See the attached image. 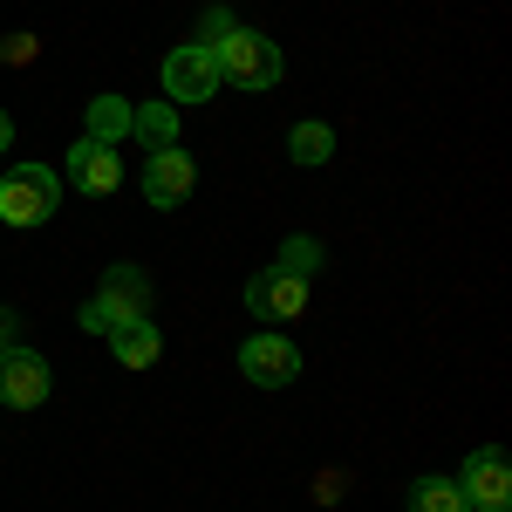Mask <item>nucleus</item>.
I'll return each mask as SVG.
<instances>
[{"mask_svg":"<svg viewBox=\"0 0 512 512\" xmlns=\"http://www.w3.org/2000/svg\"><path fill=\"white\" fill-rule=\"evenodd\" d=\"M55 198H62V178L55 171L14 164L0 178V226H41V219H55Z\"/></svg>","mask_w":512,"mask_h":512,"instance_id":"nucleus-3","label":"nucleus"},{"mask_svg":"<svg viewBox=\"0 0 512 512\" xmlns=\"http://www.w3.org/2000/svg\"><path fill=\"white\" fill-rule=\"evenodd\" d=\"M287 158L294 164H328L335 158V130H328V123H294V130H287Z\"/></svg>","mask_w":512,"mask_h":512,"instance_id":"nucleus-14","label":"nucleus"},{"mask_svg":"<svg viewBox=\"0 0 512 512\" xmlns=\"http://www.w3.org/2000/svg\"><path fill=\"white\" fill-rule=\"evenodd\" d=\"M7 144H14V123H7V110H0V151H7Z\"/></svg>","mask_w":512,"mask_h":512,"instance_id":"nucleus-21","label":"nucleus"},{"mask_svg":"<svg viewBox=\"0 0 512 512\" xmlns=\"http://www.w3.org/2000/svg\"><path fill=\"white\" fill-rule=\"evenodd\" d=\"M35 55H41V41H35V35H7V41H0V62H7V69H28Z\"/></svg>","mask_w":512,"mask_h":512,"instance_id":"nucleus-18","label":"nucleus"},{"mask_svg":"<svg viewBox=\"0 0 512 512\" xmlns=\"http://www.w3.org/2000/svg\"><path fill=\"white\" fill-rule=\"evenodd\" d=\"M212 62H219V82H233V89H274L280 82V48L260 28H233L212 48Z\"/></svg>","mask_w":512,"mask_h":512,"instance_id":"nucleus-1","label":"nucleus"},{"mask_svg":"<svg viewBox=\"0 0 512 512\" xmlns=\"http://www.w3.org/2000/svg\"><path fill=\"white\" fill-rule=\"evenodd\" d=\"M0 349H14V315L0 308Z\"/></svg>","mask_w":512,"mask_h":512,"instance_id":"nucleus-20","label":"nucleus"},{"mask_svg":"<svg viewBox=\"0 0 512 512\" xmlns=\"http://www.w3.org/2000/svg\"><path fill=\"white\" fill-rule=\"evenodd\" d=\"M130 137H137L144 151H171V144H178V110H171V103H144V110H130Z\"/></svg>","mask_w":512,"mask_h":512,"instance_id":"nucleus-12","label":"nucleus"},{"mask_svg":"<svg viewBox=\"0 0 512 512\" xmlns=\"http://www.w3.org/2000/svg\"><path fill=\"white\" fill-rule=\"evenodd\" d=\"M82 137H96V144H123V137H130V103H123V96H96Z\"/></svg>","mask_w":512,"mask_h":512,"instance_id":"nucleus-13","label":"nucleus"},{"mask_svg":"<svg viewBox=\"0 0 512 512\" xmlns=\"http://www.w3.org/2000/svg\"><path fill=\"white\" fill-rule=\"evenodd\" d=\"M103 342L117 349V362H123V369H151V362H158V349H164L151 321H123V328H110Z\"/></svg>","mask_w":512,"mask_h":512,"instance_id":"nucleus-11","label":"nucleus"},{"mask_svg":"<svg viewBox=\"0 0 512 512\" xmlns=\"http://www.w3.org/2000/svg\"><path fill=\"white\" fill-rule=\"evenodd\" d=\"M123 321H151V280L137 274V267H110L103 274V294L82 308V328L89 335H110Z\"/></svg>","mask_w":512,"mask_h":512,"instance_id":"nucleus-2","label":"nucleus"},{"mask_svg":"<svg viewBox=\"0 0 512 512\" xmlns=\"http://www.w3.org/2000/svg\"><path fill=\"white\" fill-rule=\"evenodd\" d=\"M239 369H246V383H260V390H287V383L301 376V349H294L287 335H246V342H239Z\"/></svg>","mask_w":512,"mask_h":512,"instance_id":"nucleus-7","label":"nucleus"},{"mask_svg":"<svg viewBox=\"0 0 512 512\" xmlns=\"http://www.w3.org/2000/svg\"><path fill=\"white\" fill-rule=\"evenodd\" d=\"M205 96H219V62H212V48H171L164 55V103L171 110H185V103H205Z\"/></svg>","mask_w":512,"mask_h":512,"instance_id":"nucleus-4","label":"nucleus"},{"mask_svg":"<svg viewBox=\"0 0 512 512\" xmlns=\"http://www.w3.org/2000/svg\"><path fill=\"white\" fill-rule=\"evenodd\" d=\"M192 185H198V171H192V158H185L178 144L144 158V198H151L158 212H178V205L192 198Z\"/></svg>","mask_w":512,"mask_h":512,"instance_id":"nucleus-8","label":"nucleus"},{"mask_svg":"<svg viewBox=\"0 0 512 512\" xmlns=\"http://www.w3.org/2000/svg\"><path fill=\"white\" fill-rule=\"evenodd\" d=\"M410 512H472V506H465L458 478H417L410 485Z\"/></svg>","mask_w":512,"mask_h":512,"instance_id":"nucleus-15","label":"nucleus"},{"mask_svg":"<svg viewBox=\"0 0 512 512\" xmlns=\"http://www.w3.org/2000/svg\"><path fill=\"white\" fill-rule=\"evenodd\" d=\"M69 185L89 198H110L123 185V151L117 144H96V137H82L76 151H69Z\"/></svg>","mask_w":512,"mask_h":512,"instance_id":"nucleus-9","label":"nucleus"},{"mask_svg":"<svg viewBox=\"0 0 512 512\" xmlns=\"http://www.w3.org/2000/svg\"><path fill=\"white\" fill-rule=\"evenodd\" d=\"M233 28H239V21H233V14H226V7H205V14H198V48H219V41H226V35H233Z\"/></svg>","mask_w":512,"mask_h":512,"instance_id":"nucleus-17","label":"nucleus"},{"mask_svg":"<svg viewBox=\"0 0 512 512\" xmlns=\"http://www.w3.org/2000/svg\"><path fill=\"white\" fill-rule=\"evenodd\" d=\"M342 492H349V472H321V485H315V499H321V506H335Z\"/></svg>","mask_w":512,"mask_h":512,"instance_id":"nucleus-19","label":"nucleus"},{"mask_svg":"<svg viewBox=\"0 0 512 512\" xmlns=\"http://www.w3.org/2000/svg\"><path fill=\"white\" fill-rule=\"evenodd\" d=\"M48 396V362L35 349H0V403L7 410H35Z\"/></svg>","mask_w":512,"mask_h":512,"instance_id":"nucleus-10","label":"nucleus"},{"mask_svg":"<svg viewBox=\"0 0 512 512\" xmlns=\"http://www.w3.org/2000/svg\"><path fill=\"white\" fill-rule=\"evenodd\" d=\"M458 492H465V506L472 512H506L512 506V465L499 444H485L465 458V472H458Z\"/></svg>","mask_w":512,"mask_h":512,"instance_id":"nucleus-5","label":"nucleus"},{"mask_svg":"<svg viewBox=\"0 0 512 512\" xmlns=\"http://www.w3.org/2000/svg\"><path fill=\"white\" fill-rule=\"evenodd\" d=\"M246 308L260 321H301L308 315V280L287 274V267H260L246 280Z\"/></svg>","mask_w":512,"mask_h":512,"instance_id":"nucleus-6","label":"nucleus"},{"mask_svg":"<svg viewBox=\"0 0 512 512\" xmlns=\"http://www.w3.org/2000/svg\"><path fill=\"white\" fill-rule=\"evenodd\" d=\"M274 267H287V274H301V280H315V274H321V246L294 233L287 246H280V260H274Z\"/></svg>","mask_w":512,"mask_h":512,"instance_id":"nucleus-16","label":"nucleus"}]
</instances>
